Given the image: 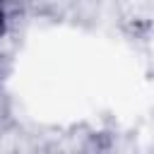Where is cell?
<instances>
[{"instance_id": "6da1fadb", "label": "cell", "mask_w": 154, "mask_h": 154, "mask_svg": "<svg viewBox=\"0 0 154 154\" xmlns=\"http://www.w3.org/2000/svg\"><path fill=\"white\" fill-rule=\"evenodd\" d=\"M0 31H2V10H0Z\"/></svg>"}]
</instances>
